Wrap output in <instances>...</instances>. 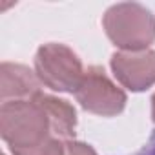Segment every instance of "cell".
Here are the masks:
<instances>
[{
	"label": "cell",
	"mask_w": 155,
	"mask_h": 155,
	"mask_svg": "<svg viewBox=\"0 0 155 155\" xmlns=\"http://www.w3.org/2000/svg\"><path fill=\"white\" fill-rule=\"evenodd\" d=\"M151 117H153V122H155V95L151 97Z\"/></svg>",
	"instance_id": "9"
},
{
	"label": "cell",
	"mask_w": 155,
	"mask_h": 155,
	"mask_svg": "<svg viewBox=\"0 0 155 155\" xmlns=\"http://www.w3.org/2000/svg\"><path fill=\"white\" fill-rule=\"evenodd\" d=\"M66 155H97L90 144L79 140H68L66 142Z\"/></svg>",
	"instance_id": "7"
},
{
	"label": "cell",
	"mask_w": 155,
	"mask_h": 155,
	"mask_svg": "<svg viewBox=\"0 0 155 155\" xmlns=\"http://www.w3.org/2000/svg\"><path fill=\"white\" fill-rule=\"evenodd\" d=\"M131 155H155V131L151 133V137L148 139V142H146L139 151H135V153H131Z\"/></svg>",
	"instance_id": "8"
},
{
	"label": "cell",
	"mask_w": 155,
	"mask_h": 155,
	"mask_svg": "<svg viewBox=\"0 0 155 155\" xmlns=\"http://www.w3.org/2000/svg\"><path fill=\"white\" fill-rule=\"evenodd\" d=\"M115 79L131 91H144L155 84V51H119L111 55Z\"/></svg>",
	"instance_id": "5"
},
{
	"label": "cell",
	"mask_w": 155,
	"mask_h": 155,
	"mask_svg": "<svg viewBox=\"0 0 155 155\" xmlns=\"http://www.w3.org/2000/svg\"><path fill=\"white\" fill-rule=\"evenodd\" d=\"M75 97L86 111L102 117L119 115L126 106V93L110 81L101 66H91L84 71Z\"/></svg>",
	"instance_id": "4"
},
{
	"label": "cell",
	"mask_w": 155,
	"mask_h": 155,
	"mask_svg": "<svg viewBox=\"0 0 155 155\" xmlns=\"http://www.w3.org/2000/svg\"><path fill=\"white\" fill-rule=\"evenodd\" d=\"M40 93V81L37 73L28 66L2 62L0 66V99L9 101H28Z\"/></svg>",
	"instance_id": "6"
},
{
	"label": "cell",
	"mask_w": 155,
	"mask_h": 155,
	"mask_svg": "<svg viewBox=\"0 0 155 155\" xmlns=\"http://www.w3.org/2000/svg\"><path fill=\"white\" fill-rule=\"evenodd\" d=\"M102 24L108 38L124 51H144L155 40V17L137 2L111 6Z\"/></svg>",
	"instance_id": "2"
},
{
	"label": "cell",
	"mask_w": 155,
	"mask_h": 155,
	"mask_svg": "<svg viewBox=\"0 0 155 155\" xmlns=\"http://www.w3.org/2000/svg\"><path fill=\"white\" fill-rule=\"evenodd\" d=\"M0 135L13 155H66V140L42 91L28 101L2 102Z\"/></svg>",
	"instance_id": "1"
},
{
	"label": "cell",
	"mask_w": 155,
	"mask_h": 155,
	"mask_svg": "<svg viewBox=\"0 0 155 155\" xmlns=\"http://www.w3.org/2000/svg\"><path fill=\"white\" fill-rule=\"evenodd\" d=\"M35 73L46 88L66 93L77 91L84 77L81 58L73 53V49L57 42L38 48L35 55Z\"/></svg>",
	"instance_id": "3"
}]
</instances>
